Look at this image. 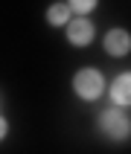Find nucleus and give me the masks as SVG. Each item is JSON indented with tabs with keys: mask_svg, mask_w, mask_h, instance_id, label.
Listing matches in <instances>:
<instances>
[{
	"mask_svg": "<svg viewBox=\"0 0 131 154\" xmlns=\"http://www.w3.org/2000/svg\"><path fill=\"white\" fill-rule=\"evenodd\" d=\"M6 131H9V122H6V119H3V116H0V140L6 137Z\"/></svg>",
	"mask_w": 131,
	"mask_h": 154,
	"instance_id": "obj_8",
	"label": "nucleus"
},
{
	"mask_svg": "<svg viewBox=\"0 0 131 154\" xmlns=\"http://www.w3.org/2000/svg\"><path fill=\"white\" fill-rule=\"evenodd\" d=\"M73 90H76L85 102L99 99V96L105 93V79H102V73H99V70H93V67L79 70L76 76H73Z\"/></svg>",
	"mask_w": 131,
	"mask_h": 154,
	"instance_id": "obj_2",
	"label": "nucleus"
},
{
	"mask_svg": "<svg viewBox=\"0 0 131 154\" xmlns=\"http://www.w3.org/2000/svg\"><path fill=\"white\" fill-rule=\"evenodd\" d=\"M47 20H50L52 26H64L70 20V6L67 3H52V6L47 9Z\"/></svg>",
	"mask_w": 131,
	"mask_h": 154,
	"instance_id": "obj_6",
	"label": "nucleus"
},
{
	"mask_svg": "<svg viewBox=\"0 0 131 154\" xmlns=\"http://www.w3.org/2000/svg\"><path fill=\"white\" fill-rule=\"evenodd\" d=\"M67 41L73 44V47H87V44L93 41V23H90V20H87V17H76V20H73V17H70L67 23Z\"/></svg>",
	"mask_w": 131,
	"mask_h": 154,
	"instance_id": "obj_3",
	"label": "nucleus"
},
{
	"mask_svg": "<svg viewBox=\"0 0 131 154\" xmlns=\"http://www.w3.org/2000/svg\"><path fill=\"white\" fill-rule=\"evenodd\" d=\"M105 52L114 55V58H120V55H128L131 52V35L125 29H111V32H105Z\"/></svg>",
	"mask_w": 131,
	"mask_h": 154,
	"instance_id": "obj_4",
	"label": "nucleus"
},
{
	"mask_svg": "<svg viewBox=\"0 0 131 154\" xmlns=\"http://www.w3.org/2000/svg\"><path fill=\"white\" fill-rule=\"evenodd\" d=\"M99 131H102L108 140H114V143L128 140L131 137V119H128V113H122L120 108H108V111H102V116H99Z\"/></svg>",
	"mask_w": 131,
	"mask_h": 154,
	"instance_id": "obj_1",
	"label": "nucleus"
},
{
	"mask_svg": "<svg viewBox=\"0 0 131 154\" xmlns=\"http://www.w3.org/2000/svg\"><path fill=\"white\" fill-rule=\"evenodd\" d=\"M111 99H114V105H131V73H122V76L114 79Z\"/></svg>",
	"mask_w": 131,
	"mask_h": 154,
	"instance_id": "obj_5",
	"label": "nucleus"
},
{
	"mask_svg": "<svg viewBox=\"0 0 131 154\" xmlns=\"http://www.w3.org/2000/svg\"><path fill=\"white\" fill-rule=\"evenodd\" d=\"M96 3H99V0H70L67 6H70V12H76V15H87V12L96 9Z\"/></svg>",
	"mask_w": 131,
	"mask_h": 154,
	"instance_id": "obj_7",
	"label": "nucleus"
}]
</instances>
